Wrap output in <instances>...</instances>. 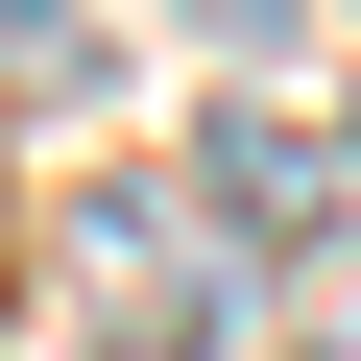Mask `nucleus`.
Instances as JSON below:
<instances>
[{
	"label": "nucleus",
	"mask_w": 361,
	"mask_h": 361,
	"mask_svg": "<svg viewBox=\"0 0 361 361\" xmlns=\"http://www.w3.org/2000/svg\"><path fill=\"white\" fill-rule=\"evenodd\" d=\"M193 217L313 241V217H337V145H313V121H265V97H217V121H193Z\"/></svg>",
	"instance_id": "f257e3e1"
},
{
	"label": "nucleus",
	"mask_w": 361,
	"mask_h": 361,
	"mask_svg": "<svg viewBox=\"0 0 361 361\" xmlns=\"http://www.w3.org/2000/svg\"><path fill=\"white\" fill-rule=\"evenodd\" d=\"M0 73H25V97H73V73H97V0H0Z\"/></svg>",
	"instance_id": "f03ea898"
},
{
	"label": "nucleus",
	"mask_w": 361,
	"mask_h": 361,
	"mask_svg": "<svg viewBox=\"0 0 361 361\" xmlns=\"http://www.w3.org/2000/svg\"><path fill=\"white\" fill-rule=\"evenodd\" d=\"M289 361H361V265H313V313H289Z\"/></svg>",
	"instance_id": "7ed1b4c3"
},
{
	"label": "nucleus",
	"mask_w": 361,
	"mask_h": 361,
	"mask_svg": "<svg viewBox=\"0 0 361 361\" xmlns=\"http://www.w3.org/2000/svg\"><path fill=\"white\" fill-rule=\"evenodd\" d=\"M193 25H217V49H265V25H289V0H193Z\"/></svg>",
	"instance_id": "20e7f679"
}]
</instances>
